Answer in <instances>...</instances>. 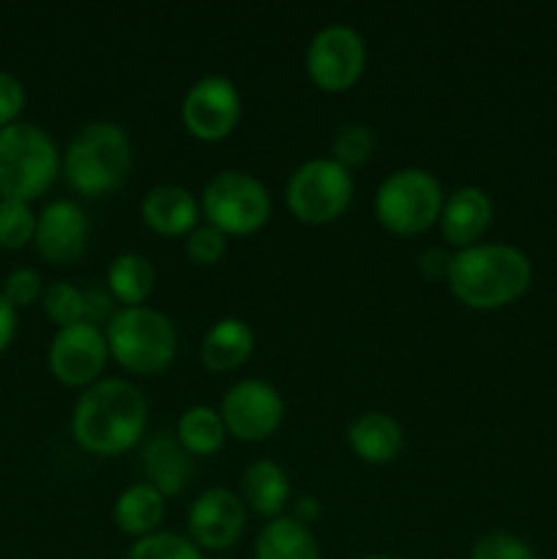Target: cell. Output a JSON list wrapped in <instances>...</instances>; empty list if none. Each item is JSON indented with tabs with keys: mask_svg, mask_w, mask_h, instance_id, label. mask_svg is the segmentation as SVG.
<instances>
[{
	"mask_svg": "<svg viewBox=\"0 0 557 559\" xmlns=\"http://www.w3.org/2000/svg\"><path fill=\"white\" fill-rule=\"evenodd\" d=\"M147 429V399L123 377H102L80 393L71 409V437L98 459L123 456Z\"/></svg>",
	"mask_w": 557,
	"mask_h": 559,
	"instance_id": "obj_1",
	"label": "cell"
},
{
	"mask_svg": "<svg viewBox=\"0 0 557 559\" xmlns=\"http://www.w3.org/2000/svg\"><path fill=\"white\" fill-rule=\"evenodd\" d=\"M533 282V262L508 243H475L453 251L448 289L473 311H497L522 298Z\"/></svg>",
	"mask_w": 557,
	"mask_h": 559,
	"instance_id": "obj_2",
	"label": "cell"
},
{
	"mask_svg": "<svg viewBox=\"0 0 557 559\" xmlns=\"http://www.w3.org/2000/svg\"><path fill=\"white\" fill-rule=\"evenodd\" d=\"M131 169V140L123 126L93 120L82 126L60 156V175L80 197L102 200L126 183Z\"/></svg>",
	"mask_w": 557,
	"mask_h": 559,
	"instance_id": "obj_3",
	"label": "cell"
},
{
	"mask_svg": "<svg viewBox=\"0 0 557 559\" xmlns=\"http://www.w3.org/2000/svg\"><path fill=\"white\" fill-rule=\"evenodd\" d=\"M60 178V153L36 123L0 129V200L27 202L47 194Z\"/></svg>",
	"mask_w": 557,
	"mask_h": 559,
	"instance_id": "obj_4",
	"label": "cell"
},
{
	"mask_svg": "<svg viewBox=\"0 0 557 559\" xmlns=\"http://www.w3.org/2000/svg\"><path fill=\"white\" fill-rule=\"evenodd\" d=\"M109 358L134 377H156L173 366L178 333L167 314L147 306L118 309L104 328Z\"/></svg>",
	"mask_w": 557,
	"mask_h": 559,
	"instance_id": "obj_5",
	"label": "cell"
},
{
	"mask_svg": "<svg viewBox=\"0 0 557 559\" xmlns=\"http://www.w3.org/2000/svg\"><path fill=\"white\" fill-rule=\"evenodd\" d=\"M442 191L440 180L418 167L396 169L375 191V218L386 233L396 238L424 235L440 222Z\"/></svg>",
	"mask_w": 557,
	"mask_h": 559,
	"instance_id": "obj_6",
	"label": "cell"
},
{
	"mask_svg": "<svg viewBox=\"0 0 557 559\" xmlns=\"http://www.w3.org/2000/svg\"><path fill=\"white\" fill-rule=\"evenodd\" d=\"M202 218L227 238H249L271 218V194L257 175L224 169L213 175L200 197Z\"/></svg>",
	"mask_w": 557,
	"mask_h": 559,
	"instance_id": "obj_7",
	"label": "cell"
},
{
	"mask_svg": "<svg viewBox=\"0 0 557 559\" xmlns=\"http://www.w3.org/2000/svg\"><path fill=\"white\" fill-rule=\"evenodd\" d=\"M355 183L349 169L328 158H309L287 180L284 205L309 227H325L342 218L353 205Z\"/></svg>",
	"mask_w": 557,
	"mask_h": 559,
	"instance_id": "obj_8",
	"label": "cell"
},
{
	"mask_svg": "<svg viewBox=\"0 0 557 559\" xmlns=\"http://www.w3.org/2000/svg\"><path fill=\"white\" fill-rule=\"evenodd\" d=\"M366 44L349 25H328L306 47V74L322 93H347L366 71Z\"/></svg>",
	"mask_w": 557,
	"mask_h": 559,
	"instance_id": "obj_9",
	"label": "cell"
},
{
	"mask_svg": "<svg viewBox=\"0 0 557 559\" xmlns=\"http://www.w3.org/2000/svg\"><path fill=\"white\" fill-rule=\"evenodd\" d=\"M240 109L244 104L235 82L222 74H208L186 91L180 102V123L194 140L213 145L238 129Z\"/></svg>",
	"mask_w": 557,
	"mask_h": 559,
	"instance_id": "obj_10",
	"label": "cell"
},
{
	"mask_svg": "<svg viewBox=\"0 0 557 559\" xmlns=\"http://www.w3.org/2000/svg\"><path fill=\"white\" fill-rule=\"evenodd\" d=\"M47 364L60 385L85 391L93 382L102 380L109 364L107 336H104L102 328L87 325V322L58 328V333L49 342Z\"/></svg>",
	"mask_w": 557,
	"mask_h": 559,
	"instance_id": "obj_11",
	"label": "cell"
},
{
	"mask_svg": "<svg viewBox=\"0 0 557 559\" xmlns=\"http://www.w3.org/2000/svg\"><path fill=\"white\" fill-rule=\"evenodd\" d=\"M222 420L227 435L240 442H262L278 431L284 420V399L271 382L240 380L224 393Z\"/></svg>",
	"mask_w": 557,
	"mask_h": 559,
	"instance_id": "obj_12",
	"label": "cell"
},
{
	"mask_svg": "<svg viewBox=\"0 0 557 559\" xmlns=\"http://www.w3.org/2000/svg\"><path fill=\"white\" fill-rule=\"evenodd\" d=\"M87 240H91V218L80 202L52 200L38 213L33 246L49 265H74L85 254Z\"/></svg>",
	"mask_w": 557,
	"mask_h": 559,
	"instance_id": "obj_13",
	"label": "cell"
},
{
	"mask_svg": "<svg viewBox=\"0 0 557 559\" xmlns=\"http://www.w3.org/2000/svg\"><path fill=\"white\" fill-rule=\"evenodd\" d=\"M246 506L235 491L208 489L191 502L186 513L189 538L202 551H227L246 530Z\"/></svg>",
	"mask_w": 557,
	"mask_h": 559,
	"instance_id": "obj_14",
	"label": "cell"
},
{
	"mask_svg": "<svg viewBox=\"0 0 557 559\" xmlns=\"http://www.w3.org/2000/svg\"><path fill=\"white\" fill-rule=\"evenodd\" d=\"M491 216H495V205H491L489 194L475 186H462V189L446 194L437 227L451 249L462 251L484 238Z\"/></svg>",
	"mask_w": 557,
	"mask_h": 559,
	"instance_id": "obj_15",
	"label": "cell"
},
{
	"mask_svg": "<svg viewBox=\"0 0 557 559\" xmlns=\"http://www.w3.org/2000/svg\"><path fill=\"white\" fill-rule=\"evenodd\" d=\"M140 216L158 238H189L200 227V200L183 186H156L142 197Z\"/></svg>",
	"mask_w": 557,
	"mask_h": 559,
	"instance_id": "obj_16",
	"label": "cell"
},
{
	"mask_svg": "<svg viewBox=\"0 0 557 559\" xmlns=\"http://www.w3.org/2000/svg\"><path fill=\"white\" fill-rule=\"evenodd\" d=\"M142 473L145 484L164 497H178L194 475V456L178 442V437L158 431L142 445Z\"/></svg>",
	"mask_w": 557,
	"mask_h": 559,
	"instance_id": "obj_17",
	"label": "cell"
},
{
	"mask_svg": "<svg viewBox=\"0 0 557 559\" xmlns=\"http://www.w3.org/2000/svg\"><path fill=\"white\" fill-rule=\"evenodd\" d=\"M347 445L360 462L375 464H391L404 451V431L393 415L380 413V409H369L360 413L358 418L349 424L347 429Z\"/></svg>",
	"mask_w": 557,
	"mask_h": 559,
	"instance_id": "obj_18",
	"label": "cell"
},
{
	"mask_svg": "<svg viewBox=\"0 0 557 559\" xmlns=\"http://www.w3.org/2000/svg\"><path fill=\"white\" fill-rule=\"evenodd\" d=\"M254 331L240 317H224L208 328L200 344V360L211 374H229L238 371L254 353Z\"/></svg>",
	"mask_w": 557,
	"mask_h": 559,
	"instance_id": "obj_19",
	"label": "cell"
},
{
	"mask_svg": "<svg viewBox=\"0 0 557 559\" xmlns=\"http://www.w3.org/2000/svg\"><path fill=\"white\" fill-rule=\"evenodd\" d=\"M240 500H244L246 511L268 519V522L284 516L282 511L289 502V478L284 467H278L271 459L251 462L240 478Z\"/></svg>",
	"mask_w": 557,
	"mask_h": 559,
	"instance_id": "obj_20",
	"label": "cell"
},
{
	"mask_svg": "<svg viewBox=\"0 0 557 559\" xmlns=\"http://www.w3.org/2000/svg\"><path fill=\"white\" fill-rule=\"evenodd\" d=\"M164 511H167V497L142 480V484L120 491L112 508V519L120 533L140 540L145 535L158 533L164 522Z\"/></svg>",
	"mask_w": 557,
	"mask_h": 559,
	"instance_id": "obj_21",
	"label": "cell"
},
{
	"mask_svg": "<svg viewBox=\"0 0 557 559\" xmlns=\"http://www.w3.org/2000/svg\"><path fill=\"white\" fill-rule=\"evenodd\" d=\"M107 289L120 309L145 306L156 289V267L140 251H123L107 267Z\"/></svg>",
	"mask_w": 557,
	"mask_h": 559,
	"instance_id": "obj_22",
	"label": "cell"
},
{
	"mask_svg": "<svg viewBox=\"0 0 557 559\" xmlns=\"http://www.w3.org/2000/svg\"><path fill=\"white\" fill-rule=\"evenodd\" d=\"M254 559H320V546L311 527L293 516H278L257 535Z\"/></svg>",
	"mask_w": 557,
	"mask_h": 559,
	"instance_id": "obj_23",
	"label": "cell"
},
{
	"mask_svg": "<svg viewBox=\"0 0 557 559\" xmlns=\"http://www.w3.org/2000/svg\"><path fill=\"white\" fill-rule=\"evenodd\" d=\"M175 437H178V442L191 456L208 459L222 451L229 435L218 409L205 407V404H194V407L183 409V415L178 418Z\"/></svg>",
	"mask_w": 557,
	"mask_h": 559,
	"instance_id": "obj_24",
	"label": "cell"
},
{
	"mask_svg": "<svg viewBox=\"0 0 557 559\" xmlns=\"http://www.w3.org/2000/svg\"><path fill=\"white\" fill-rule=\"evenodd\" d=\"M129 559H205V557H202V549L189 538V535L158 530V533H151L145 535V538L134 540L129 549Z\"/></svg>",
	"mask_w": 557,
	"mask_h": 559,
	"instance_id": "obj_25",
	"label": "cell"
},
{
	"mask_svg": "<svg viewBox=\"0 0 557 559\" xmlns=\"http://www.w3.org/2000/svg\"><path fill=\"white\" fill-rule=\"evenodd\" d=\"M36 213L27 202L0 200V249L20 251L33 243L36 235Z\"/></svg>",
	"mask_w": 557,
	"mask_h": 559,
	"instance_id": "obj_26",
	"label": "cell"
},
{
	"mask_svg": "<svg viewBox=\"0 0 557 559\" xmlns=\"http://www.w3.org/2000/svg\"><path fill=\"white\" fill-rule=\"evenodd\" d=\"M375 131L369 129L366 123H347L344 129H339V134L333 136V162L342 164L344 169H355V167H364L366 162L371 158L375 153Z\"/></svg>",
	"mask_w": 557,
	"mask_h": 559,
	"instance_id": "obj_27",
	"label": "cell"
},
{
	"mask_svg": "<svg viewBox=\"0 0 557 559\" xmlns=\"http://www.w3.org/2000/svg\"><path fill=\"white\" fill-rule=\"evenodd\" d=\"M42 309L58 328L82 322V289L71 282H52L44 287Z\"/></svg>",
	"mask_w": 557,
	"mask_h": 559,
	"instance_id": "obj_28",
	"label": "cell"
},
{
	"mask_svg": "<svg viewBox=\"0 0 557 559\" xmlns=\"http://www.w3.org/2000/svg\"><path fill=\"white\" fill-rule=\"evenodd\" d=\"M224 254H227V235L213 229L211 224H200V227L186 238V257H189L194 265H218V262L224 260Z\"/></svg>",
	"mask_w": 557,
	"mask_h": 559,
	"instance_id": "obj_29",
	"label": "cell"
},
{
	"mask_svg": "<svg viewBox=\"0 0 557 559\" xmlns=\"http://www.w3.org/2000/svg\"><path fill=\"white\" fill-rule=\"evenodd\" d=\"M0 293H3V298L9 300L14 309H27V306H33L36 300H42L44 278L42 273L33 271V267H14V271L3 278Z\"/></svg>",
	"mask_w": 557,
	"mask_h": 559,
	"instance_id": "obj_30",
	"label": "cell"
},
{
	"mask_svg": "<svg viewBox=\"0 0 557 559\" xmlns=\"http://www.w3.org/2000/svg\"><path fill=\"white\" fill-rule=\"evenodd\" d=\"M470 559H535V551L511 533H489L475 540Z\"/></svg>",
	"mask_w": 557,
	"mask_h": 559,
	"instance_id": "obj_31",
	"label": "cell"
},
{
	"mask_svg": "<svg viewBox=\"0 0 557 559\" xmlns=\"http://www.w3.org/2000/svg\"><path fill=\"white\" fill-rule=\"evenodd\" d=\"M118 300L109 295L107 287H87L82 289V322L96 328H107L109 320L118 314Z\"/></svg>",
	"mask_w": 557,
	"mask_h": 559,
	"instance_id": "obj_32",
	"label": "cell"
},
{
	"mask_svg": "<svg viewBox=\"0 0 557 559\" xmlns=\"http://www.w3.org/2000/svg\"><path fill=\"white\" fill-rule=\"evenodd\" d=\"M25 85L11 71H0V129L20 123L25 109Z\"/></svg>",
	"mask_w": 557,
	"mask_h": 559,
	"instance_id": "obj_33",
	"label": "cell"
},
{
	"mask_svg": "<svg viewBox=\"0 0 557 559\" xmlns=\"http://www.w3.org/2000/svg\"><path fill=\"white\" fill-rule=\"evenodd\" d=\"M453 265V254L448 249H424L418 257V271L424 273L429 282H448V273H451Z\"/></svg>",
	"mask_w": 557,
	"mask_h": 559,
	"instance_id": "obj_34",
	"label": "cell"
},
{
	"mask_svg": "<svg viewBox=\"0 0 557 559\" xmlns=\"http://www.w3.org/2000/svg\"><path fill=\"white\" fill-rule=\"evenodd\" d=\"M289 516H293L295 522H300V524H306V527H311V524H315L317 519L322 516L320 500H317V497H311V495L295 497V500H293V513H289Z\"/></svg>",
	"mask_w": 557,
	"mask_h": 559,
	"instance_id": "obj_35",
	"label": "cell"
},
{
	"mask_svg": "<svg viewBox=\"0 0 557 559\" xmlns=\"http://www.w3.org/2000/svg\"><path fill=\"white\" fill-rule=\"evenodd\" d=\"M16 336V309L0 293V355L9 349V344Z\"/></svg>",
	"mask_w": 557,
	"mask_h": 559,
	"instance_id": "obj_36",
	"label": "cell"
},
{
	"mask_svg": "<svg viewBox=\"0 0 557 559\" xmlns=\"http://www.w3.org/2000/svg\"><path fill=\"white\" fill-rule=\"evenodd\" d=\"M366 559H402V557H393V555H371V557H366Z\"/></svg>",
	"mask_w": 557,
	"mask_h": 559,
	"instance_id": "obj_37",
	"label": "cell"
}]
</instances>
